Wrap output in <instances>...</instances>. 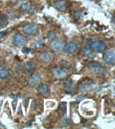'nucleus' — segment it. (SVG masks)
I'll list each match as a JSON object with an SVG mask.
<instances>
[{
  "label": "nucleus",
  "instance_id": "f257e3e1",
  "mask_svg": "<svg viewBox=\"0 0 115 129\" xmlns=\"http://www.w3.org/2000/svg\"><path fill=\"white\" fill-rule=\"evenodd\" d=\"M87 43L91 49L94 50L95 51L99 52L105 51L107 48V45L101 41H94V40L89 39L87 40Z\"/></svg>",
  "mask_w": 115,
  "mask_h": 129
},
{
  "label": "nucleus",
  "instance_id": "f03ea898",
  "mask_svg": "<svg viewBox=\"0 0 115 129\" xmlns=\"http://www.w3.org/2000/svg\"><path fill=\"white\" fill-rule=\"evenodd\" d=\"M37 58L40 62H42L43 64H48L53 61V56L52 54L49 52H44L40 54Z\"/></svg>",
  "mask_w": 115,
  "mask_h": 129
},
{
  "label": "nucleus",
  "instance_id": "7ed1b4c3",
  "mask_svg": "<svg viewBox=\"0 0 115 129\" xmlns=\"http://www.w3.org/2000/svg\"><path fill=\"white\" fill-rule=\"evenodd\" d=\"M13 43L16 46L22 47L27 44V39L20 34H16L13 37Z\"/></svg>",
  "mask_w": 115,
  "mask_h": 129
},
{
  "label": "nucleus",
  "instance_id": "20e7f679",
  "mask_svg": "<svg viewBox=\"0 0 115 129\" xmlns=\"http://www.w3.org/2000/svg\"><path fill=\"white\" fill-rule=\"evenodd\" d=\"M64 46H65V43L62 40H59V39L53 40L49 44V46L51 49L57 52L63 50Z\"/></svg>",
  "mask_w": 115,
  "mask_h": 129
},
{
  "label": "nucleus",
  "instance_id": "39448f33",
  "mask_svg": "<svg viewBox=\"0 0 115 129\" xmlns=\"http://www.w3.org/2000/svg\"><path fill=\"white\" fill-rule=\"evenodd\" d=\"M22 31L28 35H35L38 32V27L35 23L27 24L22 27Z\"/></svg>",
  "mask_w": 115,
  "mask_h": 129
},
{
  "label": "nucleus",
  "instance_id": "423d86ee",
  "mask_svg": "<svg viewBox=\"0 0 115 129\" xmlns=\"http://www.w3.org/2000/svg\"><path fill=\"white\" fill-rule=\"evenodd\" d=\"M103 58L105 62L112 65H115V50L109 51L104 54Z\"/></svg>",
  "mask_w": 115,
  "mask_h": 129
},
{
  "label": "nucleus",
  "instance_id": "0eeeda50",
  "mask_svg": "<svg viewBox=\"0 0 115 129\" xmlns=\"http://www.w3.org/2000/svg\"><path fill=\"white\" fill-rule=\"evenodd\" d=\"M51 71H52V74H53V76L58 79H62V78H66L67 76V73L66 72V71L62 69V68H60V67H53Z\"/></svg>",
  "mask_w": 115,
  "mask_h": 129
},
{
  "label": "nucleus",
  "instance_id": "6e6552de",
  "mask_svg": "<svg viewBox=\"0 0 115 129\" xmlns=\"http://www.w3.org/2000/svg\"><path fill=\"white\" fill-rule=\"evenodd\" d=\"M88 67L91 70H93L97 73H100V74L105 71V68L102 66V64L97 62H90L89 63Z\"/></svg>",
  "mask_w": 115,
  "mask_h": 129
},
{
  "label": "nucleus",
  "instance_id": "1a4fd4ad",
  "mask_svg": "<svg viewBox=\"0 0 115 129\" xmlns=\"http://www.w3.org/2000/svg\"><path fill=\"white\" fill-rule=\"evenodd\" d=\"M35 69V64L32 61H29L25 63L23 67L24 74L26 75H31Z\"/></svg>",
  "mask_w": 115,
  "mask_h": 129
},
{
  "label": "nucleus",
  "instance_id": "9d476101",
  "mask_svg": "<svg viewBox=\"0 0 115 129\" xmlns=\"http://www.w3.org/2000/svg\"><path fill=\"white\" fill-rule=\"evenodd\" d=\"M63 50L66 53L73 54L75 53L77 50V45L75 42H71L68 43L67 44H65Z\"/></svg>",
  "mask_w": 115,
  "mask_h": 129
},
{
  "label": "nucleus",
  "instance_id": "9b49d317",
  "mask_svg": "<svg viewBox=\"0 0 115 129\" xmlns=\"http://www.w3.org/2000/svg\"><path fill=\"white\" fill-rule=\"evenodd\" d=\"M41 81V77L39 74H33L31 76V78L29 80V84L32 86H35L39 84H40Z\"/></svg>",
  "mask_w": 115,
  "mask_h": 129
},
{
  "label": "nucleus",
  "instance_id": "f8f14e48",
  "mask_svg": "<svg viewBox=\"0 0 115 129\" xmlns=\"http://www.w3.org/2000/svg\"><path fill=\"white\" fill-rule=\"evenodd\" d=\"M20 9L22 10V11L33 12L35 10V7L33 6L30 2H24L20 5Z\"/></svg>",
  "mask_w": 115,
  "mask_h": 129
},
{
  "label": "nucleus",
  "instance_id": "ddd939ff",
  "mask_svg": "<svg viewBox=\"0 0 115 129\" xmlns=\"http://www.w3.org/2000/svg\"><path fill=\"white\" fill-rule=\"evenodd\" d=\"M54 6L60 11L64 12L67 9V2L66 0H57L54 3Z\"/></svg>",
  "mask_w": 115,
  "mask_h": 129
},
{
  "label": "nucleus",
  "instance_id": "4468645a",
  "mask_svg": "<svg viewBox=\"0 0 115 129\" xmlns=\"http://www.w3.org/2000/svg\"><path fill=\"white\" fill-rule=\"evenodd\" d=\"M93 86H94V84H93V83H83V84H81L79 86V89L80 91L81 92H87L89 91V90H90L91 89H92Z\"/></svg>",
  "mask_w": 115,
  "mask_h": 129
},
{
  "label": "nucleus",
  "instance_id": "2eb2a0df",
  "mask_svg": "<svg viewBox=\"0 0 115 129\" xmlns=\"http://www.w3.org/2000/svg\"><path fill=\"white\" fill-rule=\"evenodd\" d=\"M74 86H75V82L71 79H69V80H66L65 82L64 83V89L68 92L72 91L74 89Z\"/></svg>",
  "mask_w": 115,
  "mask_h": 129
},
{
  "label": "nucleus",
  "instance_id": "dca6fc26",
  "mask_svg": "<svg viewBox=\"0 0 115 129\" xmlns=\"http://www.w3.org/2000/svg\"><path fill=\"white\" fill-rule=\"evenodd\" d=\"M38 92L40 94H45L48 92L49 91V87L47 84H40L38 87Z\"/></svg>",
  "mask_w": 115,
  "mask_h": 129
},
{
  "label": "nucleus",
  "instance_id": "f3484780",
  "mask_svg": "<svg viewBox=\"0 0 115 129\" xmlns=\"http://www.w3.org/2000/svg\"><path fill=\"white\" fill-rule=\"evenodd\" d=\"M10 74L7 69H4L2 66L0 65V79L2 80H6L9 78Z\"/></svg>",
  "mask_w": 115,
  "mask_h": 129
},
{
  "label": "nucleus",
  "instance_id": "a211bd4d",
  "mask_svg": "<svg viewBox=\"0 0 115 129\" xmlns=\"http://www.w3.org/2000/svg\"><path fill=\"white\" fill-rule=\"evenodd\" d=\"M83 52H84L85 56L87 58H92L95 56V53L90 48H89L87 47H84L83 48Z\"/></svg>",
  "mask_w": 115,
  "mask_h": 129
},
{
  "label": "nucleus",
  "instance_id": "6ab92c4d",
  "mask_svg": "<svg viewBox=\"0 0 115 129\" xmlns=\"http://www.w3.org/2000/svg\"><path fill=\"white\" fill-rule=\"evenodd\" d=\"M8 21L6 16L1 14L0 15V27L5 28L8 26Z\"/></svg>",
  "mask_w": 115,
  "mask_h": 129
},
{
  "label": "nucleus",
  "instance_id": "aec40b11",
  "mask_svg": "<svg viewBox=\"0 0 115 129\" xmlns=\"http://www.w3.org/2000/svg\"><path fill=\"white\" fill-rule=\"evenodd\" d=\"M44 42H45V38H39V40H37L34 43V47L35 48H41V47L43 46L44 44Z\"/></svg>",
  "mask_w": 115,
  "mask_h": 129
},
{
  "label": "nucleus",
  "instance_id": "412c9836",
  "mask_svg": "<svg viewBox=\"0 0 115 129\" xmlns=\"http://www.w3.org/2000/svg\"><path fill=\"white\" fill-rule=\"evenodd\" d=\"M82 14V11L81 10H77V11L75 12L74 13V17L77 20H79L81 17Z\"/></svg>",
  "mask_w": 115,
  "mask_h": 129
},
{
  "label": "nucleus",
  "instance_id": "4be33fe9",
  "mask_svg": "<svg viewBox=\"0 0 115 129\" xmlns=\"http://www.w3.org/2000/svg\"><path fill=\"white\" fill-rule=\"evenodd\" d=\"M61 64H62V66L64 68H66L67 69H70L71 68V65L70 63H69L67 61H65V60H63L61 62Z\"/></svg>",
  "mask_w": 115,
  "mask_h": 129
},
{
  "label": "nucleus",
  "instance_id": "5701e85b",
  "mask_svg": "<svg viewBox=\"0 0 115 129\" xmlns=\"http://www.w3.org/2000/svg\"><path fill=\"white\" fill-rule=\"evenodd\" d=\"M67 102H62L60 103V105H59V108H60L62 111H67Z\"/></svg>",
  "mask_w": 115,
  "mask_h": 129
},
{
  "label": "nucleus",
  "instance_id": "b1692460",
  "mask_svg": "<svg viewBox=\"0 0 115 129\" xmlns=\"http://www.w3.org/2000/svg\"><path fill=\"white\" fill-rule=\"evenodd\" d=\"M22 52H24V53L27 54H33L34 52L32 50L29 49V48H24L23 49H22Z\"/></svg>",
  "mask_w": 115,
  "mask_h": 129
},
{
  "label": "nucleus",
  "instance_id": "393cba45",
  "mask_svg": "<svg viewBox=\"0 0 115 129\" xmlns=\"http://www.w3.org/2000/svg\"><path fill=\"white\" fill-rule=\"evenodd\" d=\"M86 96L85 95H80V96H78L77 99H76V101H77V103H79L81 102V101L84 100L85 99H86Z\"/></svg>",
  "mask_w": 115,
  "mask_h": 129
},
{
  "label": "nucleus",
  "instance_id": "a878e982",
  "mask_svg": "<svg viewBox=\"0 0 115 129\" xmlns=\"http://www.w3.org/2000/svg\"><path fill=\"white\" fill-rule=\"evenodd\" d=\"M55 34H54V32L53 31H50V32H49V37L50 38H52V39H53V38H55Z\"/></svg>",
  "mask_w": 115,
  "mask_h": 129
},
{
  "label": "nucleus",
  "instance_id": "bb28decb",
  "mask_svg": "<svg viewBox=\"0 0 115 129\" xmlns=\"http://www.w3.org/2000/svg\"><path fill=\"white\" fill-rule=\"evenodd\" d=\"M6 34H7L6 31H2V32H0V40L3 37H4Z\"/></svg>",
  "mask_w": 115,
  "mask_h": 129
},
{
  "label": "nucleus",
  "instance_id": "cd10ccee",
  "mask_svg": "<svg viewBox=\"0 0 115 129\" xmlns=\"http://www.w3.org/2000/svg\"><path fill=\"white\" fill-rule=\"evenodd\" d=\"M29 103V99H24V106H25V109L27 110V104H28Z\"/></svg>",
  "mask_w": 115,
  "mask_h": 129
},
{
  "label": "nucleus",
  "instance_id": "c85d7f7f",
  "mask_svg": "<svg viewBox=\"0 0 115 129\" xmlns=\"http://www.w3.org/2000/svg\"><path fill=\"white\" fill-rule=\"evenodd\" d=\"M64 124H68L69 122H70V120L69 119H64Z\"/></svg>",
  "mask_w": 115,
  "mask_h": 129
},
{
  "label": "nucleus",
  "instance_id": "c756f323",
  "mask_svg": "<svg viewBox=\"0 0 115 129\" xmlns=\"http://www.w3.org/2000/svg\"><path fill=\"white\" fill-rule=\"evenodd\" d=\"M16 69H17V71H20L22 69V67H21L20 65H18V66H17V67H16Z\"/></svg>",
  "mask_w": 115,
  "mask_h": 129
},
{
  "label": "nucleus",
  "instance_id": "7c9ffc66",
  "mask_svg": "<svg viewBox=\"0 0 115 129\" xmlns=\"http://www.w3.org/2000/svg\"><path fill=\"white\" fill-rule=\"evenodd\" d=\"M112 22L113 24L115 25V15L113 16V17L112 18Z\"/></svg>",
  "mask_w": 115,
  "mask_h": 129
},
{
  "label": "nucleus",
  "instance_id": "2f4dec72",
  "mask_svg": "<svg viewBox=\"0 0 115 129\" xmlns=\"http://www.w3.org/2000/svg\"><path fill=\"white\" fill-rule=\"evenodd\" d=\"M22 1H24V0H22Z\"/></svg>",
  "mask_w": 115,
  "mask_h": 129
}]
</instances>
